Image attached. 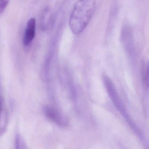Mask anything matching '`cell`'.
I'll list each match as a JSON object with an SVG mask.
<instances>
[{"instance_id":"6da1fadb","label":"cell","mask_w":149,"mask_h":149,"mask_svg":"<svg viewBox=\"0 0 149 149\" xmlns=\"http://www.w3.org/2000/svg\"><path fill=\"white\" fill-rule=\"evenodd\" d=\"M96 5V0H78L75 3L69 21V27L73 34H80L87 27Z\"/></svg>"},{"instance_id":"7a4b0ae2","label":"cell","mask_w":149,"mask_h":149,"mask_svg":"<svg viewBox=\"0 0 149 149\" xmlns=\"http://www.w3.org/2000/svg\"><path fill=\"white\" fill-rule=\"evenodd\" d=\"M103 80H104V84L106 88L108 93L110 99L113 101V103L114 104L117 109L119 110V112L122 115L124 119L127 121L128 124H129L131 128L138 136V137L141 139V140L143 141V135L141 131L132 120L131 116L128 113L127 109H126V107L123 104V102L122 101L120 95L118 94V93H117L113 82L110 78L106 75L103 77Z\"/></svg>"},{"instance_id":"3957f363","label":"cell","mask_w":149,"mask_h":149,"mask_svg":"<svg viewBox=\"0 0 149 149\" xmlns=\"http://www.w3.org/2000/svg\"><path fill=\"white\" fill-rule=\"evenodd\" d=\"M45 116L59 127H65L68 126V119L64 114L54 108L45 107L44 109Z\"/></svg>"},{"instance_id":"277c9868","label":"cell","mask_w":149,"mask_h":149,"mask_svg":"<svg viewBox=\"0 0 149 149\" xmlns=\"http://www.w3.org/2000/svg\"><path fill=\"white\" fill-rule=\"evenodd\" d=\"M36 20L31 17L28 21L23 38V44L24 46H28L33 41L36 34Z\"/></svg>"},{"instance_id":"5b68a950","label":"cell","mask_w":149,"mask_h":149,"mask_svg":"<svg viewBox=\"0 0 149 149\" xmlns=\"http://www.w3.org/2000/svg\"><path fill=\"white\" fill-rule=\"evenodd\" d=\"M141 75L142 81L143 86L146 88L149 86V66L148 63L143 62L141 67Z\"/></svg>"},{"instance_id":"8992f818","label":"cell","mask_w":149,"mask_h":149,"mask_svg":"<svg viewBox=\"0 0 149 149\" xmlns=\"http://www.w3.org/2000/svg\"><path fill=\"white\" fill-rule=\"evenodd\" d=\"M9 0H0V16L8 6Z\"/></svg>"}]
</instances>
